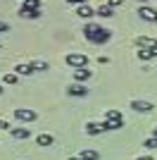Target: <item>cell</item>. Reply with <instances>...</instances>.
Masks as SVG:
<instances>
[{"instance_id": "cell-26", "label": "cell", "mask_w": 157, "mask_h": 160, "mask_svg": "<svg viewBox=\"0 0 157 160\" xmlns=\"http://www.w3.org/2000/svg\"><path fill=\"white\" fill-rule=\"evenodd\" d=\"M2 31H10V27H7L5 22H0V33H2Z\"/></svg>"}, {"instance_id": "cell-30", "label": "cell", "mask_w": 157, "mask_h": 160, "mask_svg": "<svg viewBox=\"0 0 157 160\" xmlns=\"http://www.w3.org/2000/svg\"><path fill=\"white\" fill-rule=\"evenodd\" d=\"M138 160H152V158H138Z\"/></svg>"}, {"instance_id": "cell-3", "label": "cell", "mask_w": 157, "mask_h": 160, "mask_svg": "<svg viewBox=\"0 0 157 160\" xmlns=\"http://www.w3.org/2000/svg\"><path fill=\"white\" fill-rule=\"evenodd\" d=\"M14 117H17L19 122H33L36 117H38V112L31 110V108H14Z\"/></svg>"}, {"instance_id": "cell-5", "label": "cell", "mask_w": 157, "mask_h": 160, "mask_svg": "<svg viewBox=\"0 0 157 160\" xmlns=\"http://www.w3.org/2000/svg\"><path fill=\"white\" fill-rule=\"evenodd\" d=\"M138 17L145 19V22H157V10L150 7V5H143L140 10H138Z\"/></svg>"}, {"instance_id": "cell-4", "label": "cell", "mask_w": 157, "mask_h": 160, "mask_svg": "<svg viewBox=\"0 0 157 160\" xmlns=\"http://www.w3.org/2000/svg\"><path fill=\"white\" fill-rule=\"evenodd\" d=\"M19 17H24V19H38L40 10L38 7H31V5H21L19 7Z\"/></svg>"}, {"instance_id": "cell-17", "label": "cell", "mask_w": 157, "mask_h": 160, "mask_svg": "<svg viewBox=\"0 0 157 160\" xmlns=\"http://www.w3.org/2000/svg\"><path fill=\"white\" fill-rule=\"evenodd\" d=\"M33 67L31 65H17L14 67V74H19V77H26V74H31Z\"/></svg>"}, {"instance_id": "cell-11", "label": "cell", "mask_w": 157, "mask_h": 160, "mask_svg": "<svg viewBox=\"0 0 157 160\" xmlns=\"http://www.w3.org/2000/svg\"><path fill=\"white\" fill-rule=\"evenodd\" d=\"M102 127H105V132H114V129H121V127H124V120H105Z\"/></svg>"}, {"instance_id": "cell-29", "label": "cell", "mask_w": 157, "mask_h": 160, "mask_svg": "<svg viewBox=\"0 0 157 160\" xmlns=\"http://www.w3.org/2000/svg\"><path fill=\"white\" fill-rule=\"evenodd\" d=\"M152 136H157V127H155V129H152Z\"/></svg>"}, {"instance_id": "cell-31", "label": "cell", "mask_w": 157, "mask_h": 160, "mask_svg": "<svg viewBox=\"0 0 157 160\" xmlns=\"http://www.w3.org/2000/svg\"><path fill=\"white\" fill-rule=\"evenodd\" d=\"M138 2H145V5H148V0H138Z\"/></svg>"}, {"instance_id": "cell-12", "label": "cell", "mask_w": 157, "mask_h": 160, "mask_svg": "<svg viewBox=\"0 0 157 160\" xmlns=\"http://www.w3.org/2000/svg\"><path fill=\"white\" fill-rule=\"evenodd\" d=\"M76 14H78V17H81V19H91L93 14H95V10H93L91 5H81V7H78V10H76Z\"/></svg>"}, {"instance_id": "cell-21", "label": "cell", "mask_w": 157, "mask_h": 160, "mask_svg": "<svg viewBox=\"0 0 157 160\" xmlns=\"http://www.w3.org/2000/svg\"><path fill=\"white\" fill-rule=\"evenodd\" d=\"M105 120H124V117H121L119 110H107V112H105Z\"/></svg>"}, {"instance_id": "cell-32", "label": "cell", "mask_w": 157, "mask_h": 160, "mask_svg": "<svg viewBox=\"0 0 157 160\" xmlns=\"http://www.w3.org/2000/svg\"><path fill=\"white\" fill-rule=\"evenodd\" d=\"M0 93H2V86H0Z\"/></svg>"}, {"instance_id": "cell-15", "label": "cell", "mask_w": 157, "mask_h": 160, "mask_svg": "<svg viewBox=\"0 0 157 160\" xmlns=\"http://www.w3.org/2000/svg\"><path fill=\"white\" fill-rule=\"evenodd\" d=\"M86 132L88 134H100V132H105V127H102V122H88V124H86Z\"/></svg>"}, {"instance_id": "cell-9", "label": "cell", "mask_w": 157, "mask_h": 160, "mask_svg": "<svg viewBox=\"0 0 157 160\" xmlns=\"http://www.w3.org/2000/svg\"><path fill=\"white\" fill-rule=\"evenodd\" d=\"M74 79H76V84H81V81H86V79H91V69H88V67L74 69Z\"/></svg>"}, {"instance_id": "cell-2", "label": "cell", "mask_w": 157, "mask_h": 160, "mask_svg": "<svg viewBox=\"0 0 157 160\" xmlns=\"http://www.w3.org/2000/svg\"><path fill=\"white\" fill-rule=\"evenodd\" d=\"M67 65L72 67V69H81V67H88V55L69 53V55H67Z\"/></svg>"}, {"instance_id": "cell-13", "label": "cell", "mask_w": 157, "mask_h": 160, "mask_svg": "<svg viewBox=\"0 0 157 160\" xmlns=\"http://www.w3.org/2000/svg\"><path fill=\"white\" fill-rule=\"evenodd\" d=\"M136 43H138L140 48H152V46H157V41H155V38H150V36H138Z\"/></svg>"}, {"instance_id": "cell-16", "label": "cell", "mask_w": 157, "mask_h": 160, "mask_svg": "<svg viewBox=\"0 0 157 160\" xmlns=\"http://www.w3.org/2000/svg\"><path fill=\"white\" fill-rule=\"evenodd\" d=\"M136 55H138V60H143V62H148L150 58H155V55H152V48H140Z\"/></svg>"}, {"instance_id": "cell-22", "label": "cell", "mask_w": 157, "mask_h": 160, "mask_svg": "<svg viewBox=\"0 0 157 160\" xmlns=\"http://www.w3.org/2000/svg\"><path fill=\"white\" fill-rule=\"evenodd\" d=\"M143 146H145V148H157V136H150V139H145Z\"/></svg>"}, {"instance_id": "cell-8", "label": "cell", "mask_w": 157, "mask_h": 160, "mask_svg": "<svg viewBox=\"0 0 157 160\" xmlns=\"http://www.w3.org/2000/svg\"><path fill=\"white\" fill-rule=\"evenodd\" d=\"M10 134H12L14 139H29V136H31V129H26V127H12V129H10Z\"/></svg>"}, {"instance_id": "cell-24", "label": "cell", "mask_w": 157, "mask_h": 160, "mask_svg": "<svg viewBox=\"0 0 157 160\" xmlns=\"http://www.w3.org/2000/svg\"><path fill=\"white\" fill-rule=\"evenodd\" d=\"M24 5H31V7H38L40 0H24Z\"/></svg>"}, {"instance_id": "cell-10", "label": "cell", "mask_w": 157, "mask_h": 160, "mask_svg": "<svg viewBox=\"0 0 157 160\" xmlns=\"http://www.w3.org/2000/svg\"><path fill=\"white\" fill-rule=\"evenodd\" d=\"M55 143V136L52 134H38L36 136V146H52Z\"/></svg>"}, {"instance_id": "cell-7", "label": "cell", "mask_w": 157, "mask_h": 160, "mask_svg": "<svg viewBox=\"0 0 157 160\" xmlns=\"http://www.w3.org/2000/svg\"><path fill=\"white\" fill-rule=\"evenodd\" d=\"M131 108L136 112H152V103H148V100H131Z\"/></svg>"}, {"instance_id": "cell-23", "label": "cell", "mask_w": 157, "mask_h": 160, "mask_svg": "<svg viewBox=\"0 0 157 160\" xmlns=\"http://www.w3.org/2000/svg\"><path fill=\"white\" fill-rule=\"evenodd\" d=\"M64 2H69V5H78V7H81V5H86L88 0H64Z\"/></svg>"}, {"instance_id": "cell-14", "label": "cell", "mask_w": 157, "mask_h": 160, "mask_svg": "<svg viewBox=\"0 0 157 160\" xmlns=\"http://www.w3.org/2000/svg\"><path fill=\"white\" fill-rule=\"evenodd\" d=\"M95 14H100V17H105V19H110L112 14H114V10H112V7L105 2V5H100L98 10H95Z\"/></svg>"}, {"instance_id": "cell-6", "label": "cell", "mask_w": 157, "mask_h": 160, "mask_svg": "<svg viewBox=\"0 0 157 160\" xmlns=\"http://www.w3.org/2000/svg\"><path fill=\"white\" fill-rule=\"evenodd\" d=\"M67 93L76 96V98H83V96H88V88H86L83 84H72V86L67 88Z\"/></svg>"}, {"instance_id": "cell-1", "label": "cell", "mask_w": 157, "mask_h": 160, "mask_svg": "<svg viewBox=\"0 0 157 160\" xmlns=\"http://www.w3.org/2000/svg\"><path fill=\"white\" fill-rule=\"evenodd\" d=\"M83 36L91 41V43H107V41L112 38V33L107 31V29L98 27V24H88V27L83 29Z\"/></svg>"}, {"instance_id": "cell-18", "label": "cell", "mask_w": 157, "mask_h": 160, "mask_svg": "<svg viewBox=\"0 0 157 160\" xmlns=\"http://www.w3.org/2000/svg\"><path fill=\"white\" fill-rule=\"evenodd\" d=\"M81 158H83V160H98V158H100V153H98V151H91V148H86V151H81Z\"/></svg>"}, {"instance_id": "cell-19", "label": "cell", "mask_w": 157, "mask_h": 160, "mask_svg": "<svg viewBox=\"0 0 157 160\" xmlns=\"http://www.w3.org/2000/svg\"><path fill=\"white\" fill-rule=\"evenodd\" d=\"M17 77H19V74L10 72V74H5V77H2V81H5L7 86H14V84H17Z\"/></svg>"}, {"instance_id": "cell-28", "label": "cell", "mask_w": 157, "mask_h": 160, "mask_svg": "<svg viewBox=\"0 0 157 160\" xmlns=\"http://www.w3.org/2000/svg\"><path fill=\"white\" fill-rule=\"evenodd\" d=\"M67 160H83V158H81V155H76V158H67Z\"/></svg>"}, {"instance_id": "cell-20", "label": "cell", "mask_w": 157, "mask_h": 160, "mask_svg": "<svg viewBox=\"0 0 157 160\" xmlns=\"http://www.w3.org/2000/svg\"><path fill=\"white\" fill-rule=\"evenodd\" d=\"M31 67H33V72H45V69H50V67H48L43 60H36V62H31Z\"/></svg>"}, {"instance_id": "cell-27", "label": "cell", "mask_w": 157, "mask_h": 160, "mask_svg": "<svg viewBox=\"0 0 157 160\" xmlns=\"http://www.w3.org/2000/svg\"><path fill=\"white\" fill-rule=\"evenodd\" d=\"M0 129H12V127H10V124H7L5 120H0Z\"/></svg>"}, {"instance_id": "cell-25", "label": "cell", "mask_w": 157, "mask_h": 160, "mask_svg": "<svg viewBox=\"0 0 157 160\" xmlns=\"http://www.w3.org/2000/svg\"><path fill=\"white\" fill-rule=\"evenodd\" d=\"M107 5H110L112 10H114V7H117V5H121V0H107Z\"/></svg>"}]
</instances>
